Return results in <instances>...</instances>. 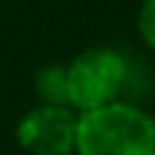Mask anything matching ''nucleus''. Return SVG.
<instances>
[{"mask_svg":"<svg viewBox=\"0 0 155 155\" xmlns=\"http://www.w3.org/2000/svg\"><path fill=\"white\" fill-rule=\"evenodd\" d=\"M36 91L47 104H67V75L65 67H44L36 75Z\"/></svg>","mask_w":155,"mask_h":155,"instance_id":"4","label":"nucleus"},{"mask_svg":"<svg viewBox=\"0 0 155 155\" xmlns=\"http://www.w3.org/2000/svg\"><path fill=\"white\" fill-rule=\"evenodd\" d=\"M67 104L91 111L116 101L127 83V60L114 49H88L65 70Z\"/></svg>","mask_w":155,"mask_h":155,"instance_id":"2","label":"nucleus"},{"mask_svg":"<svg viewBox=\"0 0 155 155\" xmlns=\"http://www.w3.org/2000/svg\"><path fill=\"white\" fill-rule=\"evenodd\" d=\"M16 137L31 155H70L75 150L78 116L65 106L44 104L21 119Z\"/></svg>","mask_w":155,"mask_h":155,"instance_id":"3","label":"nucleus"},{"mask_svg":"<svg viewBox=\"0 0 155 155\" xmlns=\"http://www.w3.org/2000/svg\"><path fill=\"white\" fill-rule=\"evenodd\" d=\"M137 28L142 34L145 44L150 49H155V0H145L140 8V18H137Z\"/></svg>","mask_w":155,"mask_h":155,"instance_id":"5","label":"nucleus"},{"mask_svg":"<svg viewBox=\"0 0 155 155\" xmlns=\"http://www.w3.org/2000/svg\"><path fill=\"white\" fill-rule=\"evenodd\" d=\"M78 155H155V119L132 104L111 101L78 116Z\"/></svg>","mask_w":155,"mask_h":155,"instance_id":"1","label":"nucleus"}]
</instances>
